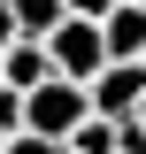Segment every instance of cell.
Returning a JSON list of instances; mask_svg holds the SVG:
<instances>
[{
	"label": "cell",
	"instance_id": "9",
	"mask_svg": "<svg viewBox=\"0 0 146 154\" xmlns=\"http://www.w3.org/2000/svg\"><path fill=\"white\" fill-rule=\"evenodd\" d=\"M0 131L23 139V93H0Z\"/></svg>",
	"mask_w": 146,
	"mask_h": 154
},
{
	"label": "cell",
	"instance_id": "2",
	"mask_svg": "<svg viewBox=\"0 0 146 154\" xmlns=\"http://www.w3.org/2000/svg\"><path fill=\"white\" fill-rule=\"evenodd\" d=\"M46 54H54V77H69V85H92V77L108 69V38H100V23L62 16V31L46 38Z\"/></svg>",
	"mask_w": 146,
	"mask_h": 154
},
{
	"label": "cell",
	"instance_id": "13",
	"mask_svg": "<svg viewBox=\"0 0 146 154\" xmlns=\"http://www.w3.org/2000/svg\"><path fill=\"white\" fill-rule=\"evenodd\" d=\"M131 123H146V100H138V116H131Z\"/></svg>",
	"mask_w": 146,
	"mask_h": 154
},
{
	"label": "cell",
	"instance_id": "5",
	"mask_svg": "<svg viewBox=\"0 0 146 154\" xmlns=\"http://www.w3.org/2000/svg\"><path fill=\"white\" fill-rule=\"evenodd\" d=\"M0 77H8V93H38V85L54 77V54H46L38 38H16V46L0 54Z\"/></svg>",
	"mask_w": 146,
	"mask_h": 154
},
{
	"label": "cell",
	"instance_id": "12",
	"mask_svg": "<svg viewBox=\"0 0 146 154\" xmlns=\"http://www.w3.org/2000/svg\"><path fill=\"white\" fill-rule=\"evenodd\" d=\"M8 46H16V8L0 0V54H8Z\"/></svg>",
	"mask_w": 146,
	"mask_h": 154
},
{
	"label": "cell",
	"instance_id": "1",
	"mask_svg": "<svg viewBox=\"0 0 146 154\" xmlns=\"http://www.w3.org/2000/svg\"><path fill=\"white\" fill-rule=\"evenodd\" d=\"M85 123H92V93H85V85H69V77H46L38 93H23V131H31V139L69 146Z\"/></svg>",
	"mask_w": 146,
	"mask_h": 154
},
{
	"label": "cell",
	"instance_id": "11",
	"mask_svg": "<svg viewBox=\"0 0 146 154\" xmlns=\"http://www.w3.org/2000/svg\"><path fill=\"white\" fill-rule=\"evenodd\" d=\"M115 139H123V154H146V123H115Z\"/></svg>",
	"mask_w": 146,
	"mask_h": 154
},
{
	"label": "cell",
	"instance_id": "4",
	"mask_svg": "<svg viewBox=\"0 0 146 154\" xmlns=\"http://www.w3.org/2000/svg\"><path fill=\"white\" fill-rule=\"evenodd\" d=\"M100 38H108V62H146V0H123L100 23Z\"/></svg>",
	"mask_w": 146,
	"mask_h": 154
},
{
	"label": "cell",
	"instance_id": "8",
	"mask_svg": "<svg viewBox=\"0 0 146 154\" xmlns=\"http://www.w3.org/2000/svg\"><path fill=\"white\" fill-rule=\"evenodd\" d=\"M123 0H62V16H77V23H108Z\"/></svg>",
	"mask_w": 146,
	"mask_h": 154
},
{
	"label": "cell",
	"instance_id": "3",
	"mask_svg": "<svg viewBox=\"0 0 146 154\" xmlns=\"http://www.w3.org/2000/svg\"><path fill=\"white\" fill-rule=\"evenodd\" d=\"M85 93H92V116L131 123V116H138V100H146V62H108V69L92 77Z\"/></svg>",
	"mask_w": 146,
	"mask_h": 154
},
{
	"label": "cell",
	"instance_id": "6",
	"mask_svg": "<svg viewBox=\"0 0 146 154\" xmlns=\"http://www.w3.org/2000/svg\"><path fill=\"white\" fill-rule=\"evenodd\" d=\"M8 8H16V38H38L46 46L62 31V0H8Z\"/></svg>",
	"mask_w": 146,
	"mask_h": 154
},
{
	"label": "cell",
	"instance_id": "14",
	"mask_svg": "<svg viewBox=\"0 0 146 154\" xmlns=\"http://www.w3.org/2000/svg\"><path fill=\"white\" fill-rule=\"evenodd\" d=\"M0 93H8V77H0Z\"/></svg>",
	"mask_w": 146,
	"mask_h": 154
},
{
	"label": "cell",
	"instance_id": "7",
	"mask_svg": "<svg viewBox=\"0 0 146 154\" xmlns=\"http://www.w3.org/2000/svg\"><path fill=\"white\" fill-rule=\"evenodd\" d=\"M62 154H123V139H115V123H108V116H92V123H85V131H77Z\"/></svg>",
	"mask_w": 146,
	"mask_h": 154
},
{
	"label": "cell",
	"instance_id": "10",
	"mask_svg": "<svg viewBox=\"0 0 146 154\" xmlns=\"http://www.w3.org/2000/svg\"><path fill=\"white\" fill-rule=\"evenodd\" d=\"M8 154H62V146H54V139H31V131H23V139H8Z\"/></svg>",
	"mask_w": 146,
	"mask_h": 154
}]
</instances>
